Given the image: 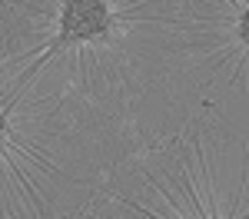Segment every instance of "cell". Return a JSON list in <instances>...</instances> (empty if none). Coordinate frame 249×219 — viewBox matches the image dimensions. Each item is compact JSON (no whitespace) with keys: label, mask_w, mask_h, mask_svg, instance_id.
I'll list each match as a JSON object with an SVG mask.
<instances>
[{"label":"cell","mask_w":249,"mask_h":219,"mask_svg":"<svg viewBox=\"0 0 249 219\" xmlns=\"http://www.w3.org/2000/svg\"><path fill=\"white\" fill-rule=\"evenodd\" d=\"M107 27H110V10H107L103 0H67L63 3V14H60L57 47L103 37Z\"/></svg>","instance_id":"obj_1"}]
</instances>
